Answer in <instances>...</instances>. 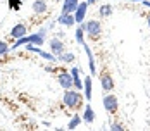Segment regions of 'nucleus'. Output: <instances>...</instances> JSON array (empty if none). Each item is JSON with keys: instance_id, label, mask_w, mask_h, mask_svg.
Listing matches in <instances>:
<instances>
[{"instance_id": "f257e3e1", "label": "nucleus", "mask_w": 150, "mask_h": 131, "mask_svg": "<svg viewBox=\"0 0 150 131\" xmlns=\"http://www.w3.org/2000/svg\"><path fill=\"white\" fill-rule=\"evenodd\" d=\"M45 38H47V28H40L36 33H33V35H26V36H23L19 40H16L14 45H12V48H17L21 45H28V43L42 47V45L45 43Z\"/></svg>"}, {"instance_id": "f03ea898", "label": "nucleus", "mask_w": 150, "mask_h": 131, "mask_svg": "<svg viewBox=\"0 0 150 131\" xmlns=\"http://www.w3.org/2000/svg\"><path fill=\"white\" fill-rule=\"evenodd\" d=\"M85 100V95L79 93V90H66L64 91V97H62V102L67 109H79L81 103Z\"/></svg>"}, {"instance_id": "7ed1b4c3", "label": "nucleus", "mask_w": 150, "mask_h": 131, "mask_svg": "<svg viewBox=\"0 0 150 131\" xmlns=\"http://www.w3.org/2000/svg\"><path fill=\"white\" fill-rule=\"evenodd\" d=\"M85 33L90 36L91 40H97V38L100 36V33H102V24H100V21H97V19L86 21V23H85Z\"/></svg>"}, {"instance_id": "20e7f679", "label": "nucleus", "mask_w": 150, "mask_h": 131, "mask_svg": "<svg viewBox=\"0 0 150 131\" xmlns=\"http://www.w3.org/2000/svg\"><path fill=\"white\" fill-rule=\"evenodd\" d=\"M57 79H59V85L64 88V90L74 88V81H73V74H71V71H60L59 76H57Z\"/></svg>"}, {"instance_id": "39448f33", "label": "nucleus", "mask_w": 150, "mask_h": 131, "mask_svg": "<svg viewBox=\"0 0 150 131\" xmlns=\"http://www.w3.org/2000/svg\"><path fill=\"white\" fill-rule=\"evenodd\" d=\"M104 109L109 112V114H116L117 112V109H119V102H117V98L114 97V95H105L104 97Z\"/></svg>"}, {"instance_id": "423d86ee", "label": "nucleus", "mask_w": 150, "mask_h": 131, "mask_svg": "<svg viewBox=\"0 0 150 131\" xmlns=\"http://www.w3.org/2000/svg\"><path fill=\"white\" fill-rule=\"evenodd\" d=\"M26 50H30V52H35V54H38L40 57H43L45 60H50V62H57V57L52 54V52H45V50H42V48H38L36 45L33 43H28L26 45Z\"/></svg>"}, {"instance_id": "0eeeda50", "label": "nucleus", "mask_w": 150, "mask_h": 131, "mask_svg": "<svg viewBox=\"0 0 150 131\" xmlns=\"http://www.w3.org/2000/svg\"><path fill=\"white\" fill-rule=\"evenodd\" d=\"M86 11H88V2H86V0H83V2L78 5V9L74 11L76 24H81V23L85 21V17H86Z\"/></svg>"}, {"instance_id": "6e6552de", "label": "nucleus", "mask_w": 150, "mask_h": 131, "mask_svg": "<svg viewBox=\"0 0 150 131\" xmlns=\"http://www.w3.org/2000/svg\"><path fill=\"white\" fill-rule=\"evenodd\" d=\"M50 52H52L55 57H59L60 54H64V52H66L64 42H62L60 38H52V40H50Z\"/></svg>"}, {"instance_id": "1a4fd4ad", "label": "nucleus", "mask_w": 150, "mask_h": 131, "mask_svg": "<svg viewBox=\"0 0 150 131\" xmlns=\"http://www.w3.org/2000/svg\"><path fill=\"white\" fill-rule=\"evenodd\" d=\"M100 85H102V90H104L105 93H109V91H112L114 90V81H112V76L109 73H104L100 76Z\"/></svg>"}, {"instance_id": "9d476101", "label": "nucleus", "mask_w": 150, "mask_h": 131, "mask_svg": "<svg viewBox=\"0 0 150 131\" xmlns=\"http://www.w3.org/2000/svg\"><path fill=\"white\" fill-rule=\"evenodd\" d=\"M26 33H28V28H26V24H16V26H12V29H11V36L14 38V40H19V38H23V36H26Z\"/></svg>"}, {"instance_id": "9b49d317", "label": "nucleus", "mask_w": 150, "mask_h": 131, "mask_svg": "<svg viewBox=\"0 0 150 131\" xmlns=\"http://www.w3.org/2000/svg\"><path fill=\"white\" fill-rule=\"evenodd\" d=\"M79 5V0H64L62 4V12L60 14H74V11Z\"/></svg>"}, {"instance_id": "f8f14e48", "label": "nucleus", "mask_w": 150, "mask_h": 131, "mask_svg": "<svg viewBox=\"0 0 150 131\" xmlns=\"http://www.w3.org/2000/svg\"><path fill=\"white\" fill-rule=\"evenodd\" d=\"M91 93H93V88H91V78L86 76L83 79V95L86 100H91Z\"/></svg>"}, {"instance_id": "ddd939ff", "label": "nucleus", "mask_w": 150, "mask_h": 131, "mask_svg": "<svg viewBox=\"0 0 150 131\" xmlns=\"http://www.w3.org/2000/svg\"><path fill=\"white\" fill-rule=\"evenodd\" d=\"M31 9H33V12H35V14H45L48 7H47L45 0H35V2H33V5H31Z\"/></svg>"}, {"instance_id": "4468645a", "label": "nucleus", "mask_w": 150, "mask_h": 131, "mask_svg": "<svg viewBox=\"0 0 150 131\" xmlns=\"http://www.w3.org/2000/svg\"><path fill=\"white\" fill-rule=\"evenodd\" d=\"M83 121L86 123V124H91L93 121H95V112H93V109H91L90 103H86L85 105V110H83Z\"/></svg>"}, {"instance_id": "2eb2a0df", "label": "nucleus", "mask_w": 150, "mask_h": 131, "mask_svg": "<svg viewBox=\"0 0 150 131\" xmlns=\"http://www.w3.org/2000/svg\"><path fill=\"white\" fill-rule=\"evenodd\" d=\"M62 26H67V28H71V26H74L76 24V19H74V14H60V17L57 19Z\"/></svg>"}, {"instance_id": "dca6fc26", "label": "nucleus", "mask_w": 150, "mask_h": 131, "mask_svg": "<svg viewBox=\"0 0 150 131\" xmlns=\"http://www.w3.org/2000/svg\"><path fill=\"white\" fill-rule=\"evenodd\" d=\"M71 74H73L74 88L79 90V91H83V81H81V78H79V69H78V67H73V69H71Z\"/></svg>"}, {"instance_id": "f3484780", "label": "nucleus", "mask_w": 150, "mask_h": 131, "mask_svg": "<svg viewBox=\"0 0 150 131\" xmlns=\"http://www.w3.org/2000/svg\"><path fill=\"white\" fill-rule=\"evenodd\" d=\"M74 35H76V42L83 47V45H85V35H86V33H85V24H83V23H81V24H78Z\"/></svg>"}, {"instance_id": "a211bd4d", "label": "nucleus", "mask_w": 150, "mask_h": 131, "mask_svg": "<svg viewBox=\"0 0 150 131\" xmlns=\"http://www.w3.org/2000/svg\"><path fill=\"white\" fill-rule=\"evenodd\" d=\"M83 47H85V52H86V55H88V66H90V73L95 74L97 67H95V57H93V54H91V48H90L86 43L83 45Z\"/></svg>"}, {"instance_id": "6ab92c4d", "label": "nucleus", "mask_w": 150, "mask_h": 131, "mask_svg": "<svg viewBox=\"0 0 150 131\" xmlns=\"http://www.w3.org/2000/svg\"><path fill=\"white\" fill-rule=\"evenodd\" d=\"M74 59H76V55L73 52H64V54H60L59 57H57V60L59 62H73Z\"/></svg>"}, {"instance_id": "aec40b11", "label": "nucleus", "mask_w": 150, "mask_h": 131, "mask_svg": "<svg viewBox=\"0 0 150 131\" xmlns=\"http://www.w3.org/2000/svg\"><path fill=\"white\" fill-rule=\"evenodd\" d=\"M98 14H100V17H109V16H112V5H109V4L100 5V11H98Z\"/></svg>"}, {"instance_id": "412c9836", "label": "nucleus", "mask_w": 150, "mask_h": 131, "mask_svg": "<svg viewBox=\"0 0 150 131\" xmlns=\"http://www.w3.org/2000/svg\"><path fill=\"white\" fill-rule=\"evenodd\" d=\"M81 119H83V117L78 116V114H76V116H73V117H71V121H69V124H67V130H74L76 126L81 123Z\"/></svg>"}, {"instance_id": "4be33fe9", "label": "nucleus", "mask_w": 150, "mask_h": 131, "mask_svg": "<svg viewBox=\"0 0 150 131\" xmlns=\"http://www.w3.org/2000/svg\"><path fill=\"white\" fill-rule=\"evenodd\" d=\"M9 50H11V47L5 43V42H2V40H0V57L7 55V54H9Z\"/></svg>"}, {"instance_id": "5701e85b", "label": "nucleus", "mask_w": 150, "mask_h": 131, "mask_svg": "<svg viewBox=\"0 0 150 131\" xmlns=\"http://www.w3.org/2000/svg\"><path fill=\"white\" fill-rule=\"evenodd\" d=\"M9 7L14 9V11H19L21 9V0H9Z\"/></svg>"}, {"instance_id": "b1692460", "label": "nucleus", "mask_w": 150, "mask_h": 131, "mask_svg": "<svg viewBox=\"0 0 150 131\" xmlns=\"http://www.w3.org/2000/svg\"><path fill=\"white\" fill-rule=\"evenodd\" d=\"M110 130L119 131V130H122V124H119V123H114V124H110Z\"/></svg>"}, {"instance_id": "393cba45", "label": "nucleus", "mask_w": 150, "mask_h": 131, "mask_svg": "<svg viewBox=\"0 0 150 131\" xmlns=\"http://www.w3.org/2000/svg\"><path fill=\"white\" fill-rule=\"evenodd\" d=\"M86 2H88V5H93V4H97L98 0H86Z\"/></svg>"}, {"instance_id": "a878e982", "label": "nucleus", "mask_w": 150, "mask_h": 131, "mask_svg": "<svg viewBox=\"0 0 150 131\" xmlns=\"http://www.w3.org/2000/svg\"><path fill=\"white\" fill-rule=\"evenodd\" d=\"M147 23H149V28H150V16H149V21H147Z\"/></svg>"}, {"instance_id": "bb28decb", "label": "nucleus", "mask_w": 150, "mask_h": 131, "mask_svg": "<svg viewBox=\"0 0 150 131\" xmlns=\"http://www.w3.org/2000/svg\"><path fill=\"white\" fill-rule=\"evenodd\" d=\"M135 2H143V0H135Z\"/></svg>"}]
</instances>
